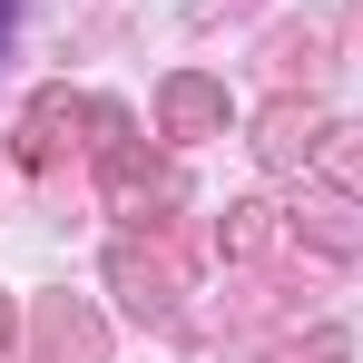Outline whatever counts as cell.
I'll return each instance as SVG.
<instances>
[{"instance_id":"2","label":"cell","mask_w":363,"mask_h":363,"mask_svg":"<svg viewBox=\"0 0 363 363\" xmlns=\"http://www.w3.org/2000/svg\"><path fill=\"white\" fill-rule=\"evenodd\" d=\"M0 334H10V304H0Z\"/></svg>"},{"instance_id":"1","label":"cell","mask_w":363,"mask_h":363,"mask_svg":"<svg viewBox=\"0 0 363 363\" xmlns=\"http://www.w3.org/2000/svg\"><path fill=\"white\" fill-rule=\"evenodd\" d=\"M10 10H20V0H0V30H10Z\"/></svg>"}]
</instances>
